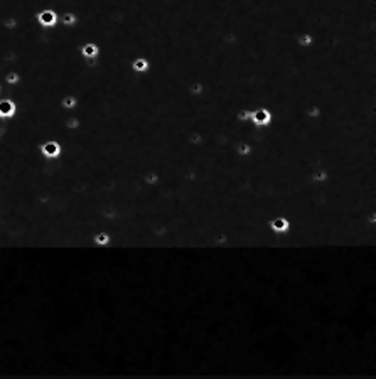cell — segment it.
Listing matches in <instances>:
<instances>
[{
  "mask_svg": "<svg viewBox=\"0 0 376 379\" xmlns=\"http://www.w3.org/2000/svg\"><path fill=\"white\" fill-rule=\"evenodd\" d=\"M101 54V47L98 42L86 41L80 46V56L83 59H98Z\"/></svg>",
  "mask_w": 376,
  "mask_h": 379,
  "instance_id": "8992f818",
  "label": "cell"
},
{
  "mask_svg": "<svg viewBox=\"0 0 376 379\" xmlns=\"http://www.w3.org/2000/svg\"><path fill=\"white\" fill-rule=\"evenodd\" d=\"M268 230H270L274 234L277 236H285L290 234L292 231V221L287 218V216L277 214L274 216L270 221H268Z\"/></svg>",
  "mask_w": 376,
  "mask_h": 379,
  "instance_id": "277c9868",
  "label": "cell"
},
{
  "mask_svg": "<svg viewBox=\"0 0 376 379\" xmlns=\"http://www.w3.org/2000/svg\"><path fill=\"white\" fill-rule=\"evenodd\" d=\"M275 121V115L270 108L267 106H258V108H251L250 110V118H248V123L253 125L255 128L265 130L270 128Z\"/></svg>",
  "mask_w": 376,
  "mask_h": 379,
  "instance_id": "6da1fadb",
  "label": "cell"
},
{
  "mask_svg": "<svg viewBox=\"0 0 376 379\" xmlns=\"http://www.w3.org/2000/svg\"><path fill=\"white\" fill-rule=\"evenodd\" d=\"M150 68H152V62H150L145 56H137L132 59V62H130V69H132L135 74H149Z\"/></svg>",
  "mask_w": 376,
  "mask_h": 379,
  "instance_id": "ba28073f",
  "label": "cell"
},
{
  "mask_svg": "<svg viewBox=\"0 0 376 379\" xmlns=\"http://www.w3.org/2000/svg\"><path fill=\"white\" fill-rule=\"evenodd\" d=\"M295 42H297V47H300V49H311V47L315 44V37L312 32L302 30V32L295 35Z\"/></svg>",
  "mask_w": 376,
  "mask_h": 379,
  "instance_id": "8fae6325",
  "label": "cell"
},
{
  "mask_svg": "<svg viewBox=\"0 0 376 379\" xmlns=\"http://www.w3.org/2000/svg\"><path fill=\"white\" fill-rule=\"evenodd\" d=\"M78 106H80V98L74 93L63 94L59 98V108L64 110V112H78Z\"/></svg>",
  "mask_w": 376,
  "mask_h": 379,
  "instance_id": "52a82bcc",
  "label": "cell"
},
{
  "mask_svg": "<svg viewBox=\"0 0 376 379\" xmlns=\"http://www.w3.org/2000/svg\"><path fill=\"white\" fill-rule=\"evenodd\" d=\"M2 81H3V85L5 86H17V85H21V81H22V76H21V73L19 71H7L5 74L2 76Z\"/></svg>",
  "mask_w": 376,
  "mask_h": 379,
  "instance_id": "5bb4252c",
  "label": "cell"
},
{
  "mask_svg": "<svg viewBox=\"0 0 376 379\" xmlns=\"http://www.w3.org/2000/svg\"><path fill=\"white\" fill-rule=\"evenodd\" d=\"M2 137H3V128L0 126V140H2Z\"/></svg>",
  "mask_w": 376,
  "mask_h": 379,
  "instance_id": "9a60e30c",
  "label": "cell"
},
{
  "mask_svg": "<svg viewBox=\"0 0 376 379\" xmlns=\"http://www.w3.org/2000/svg\"><path fill=\"white\" fill-rule=\"evenodd\" d=\"M39 153L46 160H59L64 153V148H63L61 142L56 140V138H47V140L39 144Z\"/></svg>",
  "mask_w": 376,
  "mask_h": 379,
  "instance_id": "3957f363",
  "label": "cell"
},
{
  "mask_svg": "<svg viewBox=\"0 0 376 379\" xmlns=\"http://www.w3.org/2000/svg\"><path fill=\"white\" fill-rule=\"evenodd\" d=\"M2 93H3V85L0 83V94H2Z\"/></svg>",
  "mask_w": 376,
  "mask_h": 379,
  "instance_id": "2e32d148",
  "label": "cell"
},
{
  "mask_svg": "<svg viewBox=\"0 0 376 379\" xmlns=\"http://www.w3.org/2000/svg\"><path fill=\"white\" fill-rule=\"evenodd\" d=\"M63 125H64V128L68 130L69 133H76V132H80V130H81L83 121H81V118L78 117V115H71V117L64 118Z\"/></svg>",
  "mask_w": 376,
  "mask_h": 379,
  "instance_id": "4fadbf2b",
  "label": "cell"
},
{
  "mask_svg": "<svg viewBox=\"0 0 376 379\" xmlns=\"http://www.w3.org/2000/svg\"><path fill=\"white\" fill-rule=\"evenodd\" d=\"M34 22L37 24L41 29L51 30L59 24V14L54 7H44V9L34 12Z\"/></svg>",
  "mask_w": 376,
  "mask_h": 379,
  "instance_id": "7a4b0ae2",
  "label": "cell"
},
{
  "mask_svg": "<svg viewBox=\"0 0 376 379\" xmlns=\"http://www.w3.org/2000/svg\"><path fill=\"white\" fill-rule=\"evenodd\" d=\"M59 24H61L63 27H68V29H73V27L80 26V15L76 14V12H63L61 15H59Z\"/></svg>",
  "mask_w": 376,
  "mask_h": 379,
  "instance_id": "7c38bea8",
  "label": "cell"
},
{
  "mask_svg": "<svg viewBox=\"0 0 376 379\" xmlns=\"http://www.w3.org/2000/svg\"><path fill=\"white\" fill-rule=\"evenodd\" d=\"M92 243L96 248H110L113 243V238L108 231H96L92 236Z\"/></svg>",
  "mask_w": 376,
  "mask_h": 379,
  "instance_id": "30bf717a",
  "label": "cell"
},
{
  "mask_svg": "<svg viewBox=\"0 0 376 379\" xmlns=\"http://www.w3.org/2000/svg\"><path fill=\"white\" fill-rule=\"evenodd\" d=\"M19 108L15 103L14 98L10 96H2L0 98V120L2 121H10L12 118H15Z\"/></svg>",
  "mask_w": 376,
  "mask_h": 379,
  "instance_id": "5b68a950",
  "label": "cell"
},
{
  "mask_svg": "<svg viewBox=\"0 0 376 379\" xmlns=\"http://www.w3.org/2000/svg\"><path fill=\"white\" fill-rule=\"evenodd\" d=\"M233 152H235V155L240 157V159H250V157L255 155V148H253V145L247 140L236 142Z\"/></svg>",
  "mask_w": 376,
  "mask_h": 379,
  "instance_id": "9c48e42d",
  "label": "cell"
}]
</instances>
